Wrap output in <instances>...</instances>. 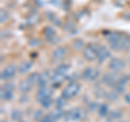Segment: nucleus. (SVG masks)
<instances>
[{"label":"nucleus","instance_id":"1","mask_svg":"<svg viewBox=\"0 0 130 122\" xmlns=\"http://www.w3.org/2000/svg\"><path fill=\"white\" fill-rule=\"evenodd\" d=\"M107 42L114 51H121L123 50V40L124 35L120 32H111L107 36Z\"/></svg>","mask_w":130,"mask_h":122},{"label":"nucleus","instance_id":"2","mask_svg":"<svg viewBox=\"0 0 130 122\" xmlns=\"http://www.w3.org/2000/svg\"><path fill=\"white\" fill-rule=\"evenodd\" d=\"M79 91H80V84L78 82H76V81H72V82H70L63 89L62 96L65 99L74 98V97L79 93Z\"/></svg>","mask_w":130,"mask_h":122},{"label":"nucleus","instance_id":"3","mask_svg":"<svg viewBox=\"0 0 130 122\" xmlns=\"http://www.w3.org/2000/svg\"><path fill=\"white\" fill-rule=\"evenodd\" d=\"M84 117H85V113L83 111V109L75 107V108H71L70 110L65 111L63 118L66 122H73V121L81 120Z\"/></svg>","mask_w":130,"mask_h":122},{"label":"nucleus","instance_id":"4","mask_svg":"<svg viewBox=\"0 0 130 122\" xmlns=\"http://www.w3.org/2000/svg\"><path fill=\"white\" fill-rule=\"evenodd\" d=\"M98 50H99V46L95 43H89L85 47L84 51H83V55L89 62L96 59L98 57Z\"/></svg>","mask_w":130,"mask_h":122},{"label":"nucleus","instance_id":"5","mask_svg":"<svg viewBox=\"0 0 130 122\" xmlns=\"http://www.w3.org/2000/svg\"><path fill=\"white\" fill-rule=\"evenodd\" d=\"M13 92H14V85L12 83H5L1 87V99L2 100H11L13 98Z\"/></svg>","mask_w":130,"mask_h":122},{"label":"nucleus","instance_id":"6","mask_svg":"<svg viewBox=\"0 0 130 122\" xmlns=\"http://www.w3.org/2000/svg\"><path fill=\"white\" fill-rule=\"evenodd\" d=\"M99 75H100V72L96 68L87 67L83 71V74H81V78L86 81H94L99 78Z\"/></svg>","mask_w":130,"mask_h":122},{"label":"nucleus","instance_id":"7","mask_svg":"<svg viewBox=\"0 0 130 122\" xmlns=\"http://www.w3.org/2000/svg\"><path fill=\"white\" fill-rule=\"evenodd\" d=\"M108 68L111 69L112 71H115V72H119L121 71L123 69L125 68V62L121 58H117V57H114L109 60L108 63Z\"/></svg>","mask_w":130,"mask_h":122},{"label":"nucleus","instance_id":"8","mask_svg":"<svg viewBox=\"0 0 130 122\" xmlns=\"http://www.w3.org/2000/svg\"><path fill=\"white\" fill-rule=\"evenodd\" d=\"M16 74V68L13 65H9L7 66L3 70L1 71V75H0V78L1 80H10L11 78H13Z\"/></svg>","mask_w":130,"mask_h":122},{"label":"nucleus","instance_id":"9","mask_svg":"<svg viewBox=\"0 0 130 122\" xmlns=\"http://www.w3.org/2000/svg\"><path fill=\"white\" fill-rule=\"evenodd\" d=\"M52 96V90L49 87H43V88H39V90L37 92V100L41 101L44 98H48V97Z\"/></svg>","mask_w":130,"mask_h":122},{"label":"nucleus","instance_id":"10","mask_svg":"<svg viewBox=\"0 0 130 122\" xmlns=\"http://www.w3.org/2000/svg\"><path fill=\"white\" fill-rule=\"evenodd\" d=\"M109 56H111V53H109L108 49L105 46H99V50H98V57L96 59L99 60L100 63H103L105 59H107Z\"/></svg>","mask_w":130,"mask_h":122},{"label":"nucleus","instance_id":"11","mask_svg":"<svg viewBox=\"0 0 130 122\" xmlns=\"http://www.w3.org/2000/svg\"><path fill=\"white\" fill-rule=\"evenodd\" d=\"M102 81H103V83L108 85V87L114 88L116 85L117 81H118V77L114 74H105L102 78Z\"/></svg>","mask_w":130,"mask_h":122},{"label":"nucleus","instance_id":"12","mask_svg":"<svg viewBox=\"0 0 130 122\" xmlns=\"http://www.w3.org/2000/svg\"><path fill=\"white\" fill-rule=\"evenodd\" d=\"M31 67H32L31 62H29V60H24V62H22L21 64H20L18 70H19L20 74H26V72H28L30 70Z\"/></svg>","mask_w":130,"mask_h":122},{"label":"nucleus","instance_id":"13","mask_svg":"<svg viewBox=\"0 0 130 122\" xmlns=\"http://www.w3.org/2000/svg\"><path fill=\"white\" fill-rule=\"evenodd\" d=\"M32 84L31 82H30V80L29 79H25V80H23V81H21L20 82V85H19V89H20V91L21 92H24V93H26V92H28L31 89V87H32Z\"/></svg>","mask_w":130,"mask_h":122},{"label":"nucleus","instance_id":"14","mask_svg":"<svg viewBox=\"0 0 130 122\" xmlns=\"http://www.w3.org/2000/svg\"><path fill=\"white\" fill-rule=\"evenodd\" d=\"M43 35L48 41H53L55 39V31L52 27H46L43 29Z\"/></svg>","mask_w":130,"mask_h":122},{"label":"nucleus","instance_id":"15","mask_svg":"<svg viewBox=\"0 0 130 122\" xmlns=\"http://www.w3.org/2000/svg\"><path fill=\"white\" fill-rule=\"evenodd\" d=\"M65 54H66V49L63 48V47H59L53 51L52 56H53L54 59H61V58L64 57Z\"/></svg>","mask_w":130,"mask_h":122},{"label":"nucleus","instance_id":"16","mask_svg":"<svg viewBox=\"0 0 130 122\" xmlns=\"http://www.w3.org/2000/svg\"><path fill=\"white\" fill-rule=\"evenodd\" d=\"M109 112V108L107 104H101L99 107H98V115L100 117H105L107 116Z\"/></svg>","mask_w":130,"mask_h":122},{"label":"nucleus","instance_id":"17","mask_svg":"<svg viewBox=\"0 0 130 122\" xmlns=\"http://www.w3.org/2000/svg\"><path fill=\"white\" fill-rule=\"evenodd\" d=\"M68 68H70V65L68 64H60L58 67L55 68V72H58V74H60V75H65L67 72V70H68Z\"/></svg>","mask_w":130,"mask_h":122},{"label":"nucleus","instance_id":"18","mask_svg":"<svg viewBox=\"0 0 130 122\" xmlns=\"http://www.w3.org/2000/svg\"><path fill=\"white\" fill-rule=\"evenodd\" d=\"M37 83H38V85H39V88L47 87V84H48V76H47L46 72H44V74H42V75H39Z\"/></svg>","mask_w":130,"mask_h":122},{"label":"nucleus","instance_id":"19","mask_svg":"<svg viewBox=\"0 0 130 122\" xmlns=\"http://www.w3.org/2000/svg\"><path fill=\"white\" fill-rule=\"evenodd\" d=\"M107 116L109 118V120H118L121 118L123 113H121L120 110H113V111H109Z\"/></svg>","mask_w":130,"mask_h":122},{"label":"nucleus","instance_id":"20","mask_svg":"<svg viewBox=\"0 0 130 122\" xmlns=\"http://www.w3.org/2000/svg\"><path fill=\"white\" fill-rule=\"evenodd\" d=\"M123 50H126V51L130 50V36H128V35H124Z\"/></svg>","mask_w":130,"mask_h":122},{"label":"nucleus","instance_id":"21","mask_svg":"<svg viewBox=\"0 0 130 122\" xmlns=\"http://www.w3.org/2000/svg\"><path fill=\"white\" fill-rule=\"evenodd\" d=\"M22 117H23V113L20 110H13L11 113V119L14 121H20L22 119Z\"/></svg>","mask_w":130,"mask_h":122},{"label":"nucleus","instance_id":"22","mask_svg":"<svg viewBox=\"0 0 130 122\" xmlns=\"http://www.w3.org/2000/svg\"><path fill=\"white\" fill-rule=\"evenodd\" d=\"M40 104H41V106L43 108H50L52 106V104H53V100H52V96L51 97H48V98H44L43 100L40 101Z\"/></svg>","mask_w":130,"mask_h":122},{"label":"nucleus","instance_id":"23","mask_svg":"<svg viewBox=\"0 0 130 122\" xmlns=\"http://www.w3.org/2000/svg\"><path fill=\"white\" fill-rule=\"evenodd\" d=\"M38 122H56V120L53 118V116L51 115V112L49 113V115H46V116H43L41 119H40Z\"/></svg>","mask_w":130,"mask_h":122},{"label":"nucleus","instance_id":"24","mask_svg":"<svg viewBox=\"0 0 130 122\" xmlns=\"http://www.w3.org/2000/svg\"><path fill=\"white\" fill-rule=\"evenodd\" d=\"M65 103H66V99H65L63 96H61V97H59V98L56 99V101H55V106H56V108L62 109L63 106L65 105Z\"/></svg>","mask_w":130,"mask_h":122},{"label":"nucleus","instance_id":"25","mask_svg":"<svg viewBox=\"0 0 130 122\" xmlns=\"http://www.w3.org/2000/svg\"><path fill=\"white\" fill-rule=\"evenodd\" d=\"M118 94L119 93H117L115 90L109 92V93H106V97L109 99V100H115L116 98H118Z\"/></svg>","mask_w":130,"mask_h":122},{"label":"nucleus","instance_id":"26","mask_svg":"<svg viewBox=\"0 0 130 122\" xmlns=\"http://www.w3.org/2000/svg\"><path fill=\"white\" fill-rule=\"evenodd\" d=\"M7 19H8V13H7V11L2 9L1 10V19H0V21H1V23H5Z\"/></svg>","mask_w":130,"mask_h":122},{"label":"nucleus","instance_id":"27","mask_svg":"<svg viewBox=\"0 0 130 122\" xmlns=\"http://www.w3.org/2000/svg\"><path fill=\"white\" fill-rule=\"evenodd\" d=\"M74 46H75L77 49L83 48V46H84V41H81V40H76L75 43H74Z\"/></svg>","mask_w":130,"mask_h":122},{"label":"nucleus","instance_id":"28","mask_svg":"<svg viewBox=\"0 0 130 122\" xmlns=\"http://www.w3.org/2000/svg\"><path fill=\"white\" fill-rule=\"evenodd\" d=\"M43 116H42V111H36V115H35V119H37L38 121L40 120V119H41V118H42Z\"/></svg>","mask_w":130,"mask_h":122},{"label":"nucleus","instance_id":"29","mask_svg":"<svg viewBox=\"0 0 130 122\" xmlns=\"http://www.w3.org/2000/svg\"><path fill=\"white\" fill-rule=\"evenodd\" d=\"M95 107H99V106L96 105V103H90V104H89V106H88L89 110H94Z\"/></svg>","mask_w":130,"mask_h":122},{"label":"nucleus","instance_id":"30","mask_svg":"<svg viewBox=\"0 0 130 122\" xmlns=\"http://www.w3.org/2000/svg\"><path fill=\"white\" fill-rule=\"evenodd\" d=\"M125 100H126V103H128L130 105V93H128V94L125 95Z\"/></svg>","mask_w":130,"mask_h":122}]
</instances>
